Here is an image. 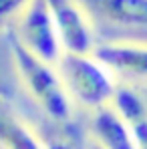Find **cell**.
Listing matches in <instances>:
<instances>
[{
	"mask_svg": "<svg viewBox=\"0 0 147 149\" xmlns=\"http://www.w3.org/2000/svg\"><path fill=\"white\" fill-rule=\"evenodd\" d=\"M87 149H101V147H99V145H95V143L91 141V143H89V147H87Z\"/></svg>",
	"mask_w": 147,
	"mask_h": 149,
	"instance_id": "obj_13",
	"label": "cell"
},
{
	"mask_svg": "<svg viewBox=\"0 0 147 149\" xmlns=\"http://www.w3.org/2000/svg\"><path fill=\"white\" fill-rule=\"evenodd\" d=\"M87 10L97 40L147 45V0H79Z\"/></svg>",
	"mask_w": 147,
	"mask_h": 149,
	"instance_id": "obj_3",
	"label": "cell"
},
{
	"mask_svg": "<svg viewBox=\"0 0 147 149\" xmlns=\"http://www.w3.org/2000/svg\"><path fill=\"white\" fill-rule=\"evenodd\" d=\"M14 40L42 63L56 67L63 47L50 16L47 0H26L8 26Z\"/></svg>",
	"mask_w": 147,
	"mask_h": 149,
	"instance_id": "obj_4",
	"label": "cell"
},
{
	"mask_svg": "<svg viewBox=\"0 0 147 149\" xmlns=\"http://www.w3.org/2000/svg\"><path fill=\"white\" fill-rule=\"evenodd\" d=\"M56 71L73 105L77 103L85 109H91L93 113L111 105L119 83L93 54L63 52Z\"/></svg>",
	"mask_w": 147,
	"mask_h": 149,
	"instance_id": "obj_2",
	"label": "cell"
},
{
	"mask_svg": "<svg viewBox=\"0 0 147 149\" xmlns=\"http://www.w3.org/2000/svg\"><path fill=\"white\" fill-rule=\"evenodd\" d=\"M71 125H56V123H50L47 129L38 131L42 143L47 149H81L79 147V141L75 139L73 135L67 131ZM89 147V145H87ZM85 147V149H87Z\"/></svg>",
	"mask_w": 147,
	"mask_h": 149,
	"instance_id": "obj_11",
	"label": "cell"
},
{
	"mask_svg": "<svg viewBox=\"0 0 147 149\" xmlns=\"http://www.w3.org/2000/svg\"><path fill=\"white\" fill-rule=\"evenodd\" d=\"M0 149H47L40 135L0 101Z\"/></svg>",
	"mask_w": 147,
	"mask_h": 149,
	"instance_id": "obj_9",
	"label": "cell"
},
{
	"mask_svg": "<svg viewBox=\"0 0 147 149\" xmlns=\"http://www.w3.org/2000/svg\"><path fill=\"white\" fill-rule=\"evenodd\" d=\"M91 137L93 143L101 149H137L127 125L121 121L111 105L93 113Z\"/></svg>",
	"mask_w": 147,
	"mask_h": 149,
	"instance_id": "obj_8",
	"label": "cell"
},
{
	"mask_svg": "<svg viewBox=\"0 0 147 149\" xmlns=\"http://www.w3.org/2000/svg\"><path fill=\"white\" fill-rule=\"evenodd\" d=\"M56 28L63 52L69 54H93L97 47V34L87 10L79 0H47Z\"/></svg>",
	"mask_w": 147,
	"mask_h": 149,
	"instance_id": "obj_5",
	"label": "cell"
},
{
	"mask_svg": "<svg viewBox=\"0 0 147 149\" xmlns=\"http://www.w3.org/2000/svg\"><path fill=\"white\" fill-rule=\"evenodd\" d=\"M26 0H0V30L8 28Z\"/></svg>",
	"mask_w": 147,
	"mask_h": 149,
	"instance_id": "obj_12",
	"label": "cell"
},
{
	"mask_svg": "<svg viewBox=\"0 0 147 149\" xmlns=\"http://www.w3.org/2000/svg\"><path fill=\"white\" fill-rule=\"evenodd\" d=\"M111 107L127 125L137 149H147V101L129 85H117Z\"/></svg>",
	"mask_w": 147,
	"mask_h": 149,
	"instance_id": "obj_7",
	"label": "cell"
},
{
	"mask_svg": "<svg viewBox=\"0 0 147 149\" xmlns=\"http://www.w3.org/2000/svg\"><path fill=\"white\" fill-rule=\"evenodd\" d=\"M119 85L147 83V45L145 42H97L93 50Z\"/></svg>",
	"mask_w": 147,
	"mask_h": 149,
	"instance_id": "obj_6",
	"label": "cell"
},
{
	"mask_svg": "<svg viewBox=\"0 0 147 149\" xmlns=\"http://www.w3.org/2000/svg\"><path fill=\"white\" fill-rule=\"evenodd\" d=\"M18 77L14 69L12 47H10V34L8 28L0 30V101L14 99L18 89Z\"/></svg>",
	"mask_w": 147,
	"mask_h": 149,
	"instance_id": "obj_10",
	"label": "cell"
},
{
	"mask_svg": "<svg viewBox=\"0 0 147 149\" xmlns=\"http://www.w3.org/2000/svg\"><path fill=\"white\" fill-rule=\"evenodd\" d=\"M10 34V30H8ZM10 47L14 69L20 87H24L30 99L34 101L40 111L47 115L50 123L56 125H71L73 121V101L69 97L63 79L56 71V67L42 63L40 58L32 56L26 49H22L14 36L10 34Z\"/></svg>",
	"mask_w": 147,
	"mask_h": 149,
	"instance_id": "obj_1",
	"label": "cell"
}]
</instances>
